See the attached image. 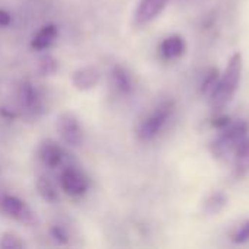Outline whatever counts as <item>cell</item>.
Returning <instances> with one entry per match:
<instances>
[{
	"instance_id": "cell-2",
	"label": "cell",
	"mask_w": 249,
	"mask_h": 249,
	"mask_svg": "<svg viewBox=\"0 0 249 249\" xmlns=\"http://www.w3.org/2000/svg\"><path fill=\"white\" fill-rule=\"evenodd\" d=\"M248 128V123H245V121H238L236 124H229L226 128H223V133L213 142V144H212L213 155L216 158H225V156L231 155L245 140Z\"/></svg>"
},
{
	"instance_id": "cell-4",
	"label": "cell",
	"mask_w": 249,
	"mask_h": 249,
	"mask_svg": "<svg viewBox=\"0 0 249 249\" xmlns=\"http://www.w3.org/2000/svg\"><path fill=\"white\" fill-rule=\"evenodd\" d=\"M0 210L9 217L23 225H34L36 222V217L34 212L29 209V206L20 198L13 196H4L0 198Z\"/></svg>"
},
{
	"instance_id": "cell-9",
	"label": "cell",
	"mask_w": 249,
	"mask_h": 249,
	"mask_svg": "<svg viewBox=\"0 0 249 249\" xmlns=\"http://www.w3.org/2000/svg\"><path fill=\"white\" fill-rule=\"evenodd\" d=\"M168 0H142L137 12H136V19L139 23H146L155 19L165 7Z\"/></svg>"
},
{
	"instance_id": "cell-18",
	"label": "cell",
	"mask_w": 249,
	"mask_h": 249,
	"mask_svg": "<svg viewBox=\"0 0 249 249\" xmlns=\"http://www.w3.org/2000/svg\"><path fill=\"white\" fill-rule=\"evenodd\" d=\"M23 247L25 244L20 241V238L13 233H3L0 236V249H20Z\"/></svg>"
},
{
	"instance_id": "cell-1",
	"label": "cell",
	"mask_w": 249,
	"mask_h": 249,
	"mask_svg": "<svg viewBox=\"0 0 249 249\" xmlns=\"http://www.w3.org/2000/svg\"><path fill=\"white\" fill-rule=\"evenodd\" d=\"M241 73H242V55L236 53L229 60L225 74L219 79L217 86L210 96V102L214 109L223 108L232 101V98L235 96L239 88Z\"/></svg>"
},
{
	"instance_id": "cell-12",
	"label": "cell",
	"mask_w": 249,
	"mask_h": 249,
	"mask_svg": "<svg viewBox=\"0 0 249 249\" xmlns=\"http://www.w3.org/2000/svg\"><path fill=\"white\" fill-rule=\"evenodd\" d=\"M111 80H112V85L114 88L123 93V95H127L131 92V80H130V76L128 73L125 71L124 67L121 66H115L111 71Z\"/></svg>"
},
{
	"instance_id": "cell-5",
	"label": "cell",
	"mask_w": 249,
	"mask_h": 249,
	"mask_svg": "<svg viewBox=\"0 0 249 249\" xmlns=\"http://www.w3.org/2000/svg\"><path fill=\"white\" fill-rule=\"evenodd\" d=\"M57 131L70 146H79L83 139L82 127L73 112H63L57 117Z\"/></svg>"
},
{
	"instance_id": "cell-7",
	"label": "cell",
	"mask_w": 249,
	"mask_h": 249,
	"mask_svg": "<svg viewBox=\"0 0 249 249\" xmlns=\"http://www.w3.org/2000/svg\"><path fill=\"white\" fill-rule=\"evenodd\" d=\"M101 74L99 70L93 66H86L82 69H77L71 76V83L77 90H90L99 83Z\"/></svg>"
},
{
	"instance_id": "cell-14",
	"label": "cell",
	"mask_w": 249,
	"mask_h": 249,
	"mask_svg": "<svg viewBox=\"0 0 249 249\" xmlns=\"http://www.w3.org/2000/svg\"><path fill=\"white\" fill-rule=\"evenodd\" d=\"M19 101H20L22 108H26L28 111H34V109L38 107V93H36V90L32 88L31 83L25 82V83L20 86V90H19Z\"/></svg>"
},
{
	"instance_id": "cell-16",
	"label": "cell",
	"mask_w": 249,
	"mask_h": 249,
	"mask_svg": "<svg viewBox=\"0 0 249 249\" xmlns=\"http://www.w3.org/2000/svg\"><path fill=\"white\" fill-rule=\"evenodd\" d=\"M219 79H220V77H219L217 69H212V70L206 74V77H204V82H203V85H201V92H203L204 95L212 96V93L214 92V89H216V86H217Z\"/></svg>"
},
{
	"instance_id": "cell-17",
	"label": "cell",
	"mask_w": 249,
	"mask_h": 249,
	"mask_svg": "<svg viewBox=\"0 0 249 249\" xmlns=\"http://www.w3.org/2000/svg\"><path fill=\"white\" fill-rule=\"evenodd\" d=\"M226 206V197L222 194V193H217V194H213L207 203H206V210L212 214L214 213H219L223 207Z\"/></svg>"
},
{
	"instance_id": "cell-23",
	"label": "cell",
	"mask_w": 249,
	"mask_h": 249,
	"mask_svg": "<svg viewBox=\"0 0 249 249\" xmlns=\"http://www.w3.org/2000/svg\"><path fill=\"white\" fill-rule=\"evenodd\" d=\"M10 22H12L10 13L6 12V10H3V9H0V26H9Z\"/></svg>"
},
{
	"instance_id": "cell-6",
	"label": "cell",
	"mask_w": 249,
	"mask_h": 249,
	"mask_svg": "<svg viewBox=\"0 0 249 249\" xmlns=\"http://www.w3.org/2000/svg\"><path fill=\"white\" fill-rule=\"evenodd\" d=\"M60 185H61V190L66 194H69L71 197H80L89 190L90 182H89V179H88V177L85 174H82L77 169L69 168V169L61 172Z\"/></svg>"
},
{
	"instance_id": "cell-19",
	"label": "cell",
	"mask_w": 249,
	"mask_h": 249,
	"mask_svg": "<svg viewBox=\"0 0 249 249\" xmlns=\"http://www.w3.org/2000/svg\"><path fill=\"white\" fill-rule=\"evenodd\" d=\"M249 241V220H247L233 235H232V242L233 244H245Z\"/></svg>"
},
{
	"instance_id": "cell-13",
	"label": "cell",
	"mask_w": 249,
	"mask_h": 249,
	"mask_svg": "<svg viewBox=\"0 0 249 249\" xmlns=\"http://www.w3.org/2000/svg\"><path fill=\"white\" fill-rule=\"evenodd\" d=\"M36 190L41 198L45 200L47 203H55L58 200V191L53 184V181L47 177H39L36 179Z\"/></svg>"
},
{
	"instance_id": "cell-20",
	"label": "cell",
	"mask_w": 249,
	"mask_h": 249,
	"mask_svg": "<svg viewBox=\"0 0 249 249\" xmlns=\"http://www.w3.org/2000/svg\"><path fill=\"white\" fill-rule=\"evenodd\" d=\"M57 67H58L57 61L53 57H50V55L48 57H44L41 60V63H39V70L44 74H53L57 70Z\"/></svg>"
},
{
	"instance_id": "cell-11",
	"label": "cell",
	"mask_w": 249,
	"mask_h": 249,
	"mask_svg": "<svg viewBox=\"0 0 249 249\" xmlns=\"http://www.w3.org/2000/svg\"><path fill=\"white\" fill-rule=\"evenodd\" d=\"M39 159L42 160L45 166L57 168L63 160V150L53 140H47L39 147Z\"/></svg>"
},
{
	"instance_id": "cell-15",
	"label": "cell",
	"mask_w": 249,
	"mask_h": 249,
	"mask_svg": "<svg viewBox=\"0 0 249 249\" xmlns=\"http://www.w3.org/2000/svg\"><path fill=\"white\" fill-rule=\"evenodd\" d=\"M235 168L239 175H245L249 172V139H245L236 149Z\"/></svg>"
},
{
	"instance_id": "cell-3",
	"label": "cell",
	"mask_w": 249,
	"mask_h": 249,
	"mask_svg": "<svg viewBox=\"0 0 249 249\" xmlns=\"http://www.w3.org/2000/svg\"><path fill=\"white\" fill-rule=\"evenodd\" d=\"M172 111H174V102L172 101L162 102L147 118H144L140 123V125L137 128L139 139L147 142V140H152L153 137H156L159 134V131L162 130V127L166 124Z\"/></svg>"
},
{
	"instance_id": "cell-21",
	"label": "cell",
	"mask_w": 249,
	"mask_h": 249,
	"mask_svg": "<svg viewBox=\"0 0 249 249\" xmlns=\"http://www.w3.org/2000/svg\"><path fill=\"white\" fill-rule=\"evenodd\" d=\"M50 233H51V236L54 238V241H57L58 244H67V235H66V232L63 231V228L55 226V228H53V229L50 231Z\"/></svg>"
},
{
	"instance_id": "cell-8",
	"label": "cell",
	"mask_w": 249,
	"mask_h": 249,
	"mask_svg": "<svg viewBox=\"0 0 249 249\" xmlns=\"http://www.w3.org/2000/svg\"><path fill=\"white\" fill-rule=\"evenodd\" d=\"M159 51H160V55L165 60H175V58H179L181 55H184V53H185V42H184L182 36L171 35V36L165 38L160 42Z\"/></svg>"
},
{
	"instance_id": "cell-10",
	"label": "cell",
	"mask_w": 249,
	"mask_h": 249,
	"mask_svg": "<svg viewBox=\"0 0 249 249\" xmlns=\"http://www.w3.org/2000/svg\"><path fill=\"white\" fill-rule=\"evenodd\" d=\"M57 36H58V28L53 23H48V25L42 26L35 34V36L31 41V47L36 51L47 50L53 45V42L57 39Z\"/></svg>"
},
{
	"instance_id": "cell-22",
	"label": "cell",
	"mask_w": 249,
	"mask_h": 249,
	"mask_svg": "<svg viewBox=\"0 0 249 249\" xmlns=\"http://www.w3.org/2000/svg\"><path fill=\"white\" fill-rule=\"evenodd\" d=\"M231 124V118L229 117H225V115H220V117H216L212 120V125L216 127V128H226L228 125Z\"/></svg>"
}]
</instances>
